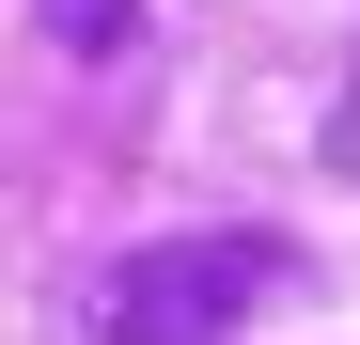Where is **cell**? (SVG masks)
<instances>
[{"mask_svg":"<svg viewBox=\"0 0 360 345\" xmlns=\"http://www.w3.org/2000/svg\"><path fill=\"white\" fill-rule=\"evenodd\" d=\"M329 172H360V79H345V110H329Z\"/></svg>","mask_w":360,"mask_h":345,"instance_id":"3957f363","label":"cell"},{"mask_svg":"<svg viewBox=\"0 0 360 345\" xmlns=\"http://www.w3.org/2000/svg\"><path fill=\"white\" fill-rule=\"evenodd\" d=\"M282 299H297V236L204 220V236H157L94 282V345H251Z\"/></svg>","mask_w":360,"mask_h":345,"instance_id":"6da1fadb","label":"cell"},{"mask_svg":"<svg viewBox=\"0 0 360 345\" xmlns=\"http://www.w3.org/2000/svg\"><path fill=\"white\" fill-rule=\"evenodd\" d=\"M47 16V47H63V63H110V47L141 32V0H32Z\"/></svg>","mask_w":360,"mask_h":345,"instance_id":"7a4b0ae2","label":"cell"}]
</instances>
